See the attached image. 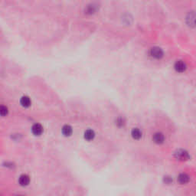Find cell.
Instances as JSON below:
<instances>
[{
	"label": "cell",
	"mask_w": 196,
	"mask_h": 196,
	"mask_svg": "<svg viewBox=\"0 0 196 196\" xmlns=\"http://www.w3.org/2000/svg\"><path fill=\"white\" fill-rule=\"evenodd\" d=\"M95 10H96V7L94 6V4L91 5V6L87 7V12L89 13H93Z\"/></svg>",
	"instance_id": "16"
},
{
	"label": "cell",
	"mask_w": 196,
	"mask_h": 196,
	"mask_svg": "<svg viewBox=\"0 0 196 196\" xmlns=\"http://www.w3.org/2000/svg\"><path fill=\"white\" fill-rule=\"evenodd\" d=\"M32 133L35 136H40L43 132V127L39 123H35L32 127Z\"/></svg>",
	"instance_id": "8"
},
{
	"label": "cell",
	"mask_w": 196,
	"mask_h": 196,
	"mask_svg": "<svg viewBox=\"0 0 196 196\" xmlns=\"http://www.w3.org/2000/svg\"><path fill=\"white\" fill-rule=\"evenodd\" d=\"M131 136L133 137V139H134L136 140H139L142 138L143 133H142L140 128L135 127V128H133V130H131Z\"/></svg>",
	"instance_id": "7"
},
{
	"label": "cell",
	"mask_w": 196,
	"mask_h": 196,
	"mask_svg": "<svg viewBox=\"0 0 196 196\" xmlns=\"http://www.w3.org/2000/svg\"><path fill=\"white\" fill-rule=\"evenodd\" d=\"M94 136H95V133L93 130H87L85 132H84V139L88 141H91V140H94Z\"/></svg>",
	"instance_id": "10"
},
{
	"label": "cell",
	"mask_w": 196,
	"mask_h": 196,
	"mask_svg": "<svg viewBox=\"0 0 196 196\" xmlns=\"http://www.w3.org/2000/svg\"><path fill=\"white\" fill-rule=\"evenodd\" d=\"M174 157L179 161L185 162L191 159V156L187 150L183 149H179L174 153Z\"/></svg>",
	"instance_id": "1"
},
{
	"label": "cell",
	"mask_w": 196,
	"mask_h": 196,
	"mask_svg": "<svg viewBox=\"0 0 196 196\" xmlns=\"http://www.w3.org/2000/svg\"><path fill=\"white\" fill-rule=\"evenodd\" d=\"M0 113H1V115L2 117H5L8 114V108L6 107H5V106H1V107H0Z\"/></svg>",
	"instance_id": "15"
},
{
	"label": "cell",
	"mask_w": 196,
	"mask_h": 196,
	"mask_svg": "<svg viewBox=\"0 0 196 196\" xmlns=\"http://www.w3.org/2000/svg\"><path fill=\"white\" fill-rule=\"evenodd\" d=\"M31 100L30 98L27 96H23L20 100V104L22 107H29L31 105Z\"/></svg>",
	"instance_id": "12"
},
{
	"label": "cell",
	"mask_w": 196,
	"mask_h": 196,
	"mask_svg": "<svg viewBox=\"0 0 196 196\" xmlns=\"http://www.w3.org/2000/svg\"><path fill=\"white\" fill-rule=\"evenodd\" d=\"M177 182L180 185H186L190 182V176L185 172L180 173L177 177Z\"/></svg>",
	"instance_id": "5"
},
{
	"label": "cell",
	"mask_w": 196,
	"mask_h": 196,
	"mask_svg": "<svg viewBox=\"0 0 196 196\" xmlns=\"http://www.w3.org/2000/svg\"><path fill=\"white\" fill-rule=\"evenodd\" d=\"M174 68L177 72L183 73L187 69V65L185 61H182V60H179L175 63Z\"/></svg>",
	"instance_id": "4"
},
{
	"label": "cell",
	"mask_w": 196,
	"mask_h": 196,
	"mask_svg": "<svg viewBox=\"0 0 196 196\" xmlns=\"http://www.w3.org/2000/svg\"><path fill=\"white\" fill-rule=\"evenodd\" d=\"M72 127L69 125H65L62 127V133L65 136H70L72 134Z\"/></svg>",
	"instance_id": "11"
},
{
	"label": "cell",
	"mask_w": 196,
	"mask_h": 196,
	"mask_svg": "<svg viewBox=\"0 0 196 196\" xmlns=\"http://www.w3.org/2000/svg\"><path fill=\"white\" fill-rule=\"evenodd\" d=\"M185 23L191 29L196 28V11L192 10L187 13L185 16Z\"/></svg>",
	"instance_id": "2"
},
{
	"label": "cell",
	"mask_w": 196,
	"mask_h": 196,
	"mask_svg": "<svg viewBox=\"0 0 196 196\" xmlns=\"http://www.w3.org/2000/svg\"><path fill=\"white\" fill-rule=\"evenodd\" d=\"M149 55L152 58L155 59H161L164 55V52L161 48L158 46H154L150 48Z\"/></svg>",
	"instance_id": "3"
},
{
	"label": "cell",
	"mask_w": 196,
	"mask_h": 196,
	"mask_svg": "<svg viewBox=\"0 0 196 196\" xmlns=\"http://www.w3.org/2000/svg\"><path fill=\"white\" fill-rule=\"evenodd\" d=\"M153 141L156 144L160 145L163 144L165 141V136L162 133L157 132V133H154L153 136Z\"/></svg>",
	"instance_id": "6"
},
{
	"label": "cell",
	"mask_w": 196,
	"mask_h": 196,
	"mask_svg": "<svg viewBox=\"0 0 196 196\" xmlns=\"http://www.w3.org/2000/svg\"><path fill=\"white\" fill-rule=\"evenodd\" d=\"M173 182L172 177L170 176H166L163 178V182L166 185H171Z\"/></svg>",
	"instance_id": "14"
},
{
	"label": "cell",
	"mask_w": 196,
	"mask_h": 196,
	"mask_svg": "<svg viewBox=\"0 0 196 196\" xmlns=\"http://www.w3.org/2000/svg\"><path fill=\"white\" fill-rule=\"evenodd\" d=\"M125 123H126L125 119H124L123 117H118L117 120V121H116V124H117V127H124Z\"/></svg>",
	"instance_id": "13"
},
{
	"label": "cell",
	"mask_w": 196,
	"mask_h": 196,
	"mask_svg": "<svg viewBox=\"0 0 196 196\" xmlns=\"http://www.w3.org/2000/svg\"><path fill=\"white\" fill-rule=\"evenodd\" d=\"M30 182V178L27 175H22L19 179V183L22 186H27Z\"/></svg>",
	"instance_id": "9"
}]
</instances>
